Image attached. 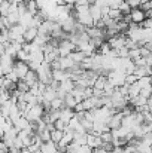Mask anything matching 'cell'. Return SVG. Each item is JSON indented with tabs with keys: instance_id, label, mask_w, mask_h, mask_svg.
I'll use <instances>...</instances> for the list:
<instances>
[{
	"instance_id": "cell-1",
	"label": "cell",
	"mask_w": 152,
	"mask_h": 153,
	"mask_svg": "<svg viewBox=\"0 0 152 153\" xmlns=\"http://www.w3.org/2000/svg\"><path fill=\"white\" fill-rule=\"evenodd\" d=\"M43 113H45V110H43L42 104H34L24 116H25L30 122H36V120H39V119L43 116Z\"/></svg>"
},
{
	"instance_id": "cell-2",
	"label": "cell",
	"mask_w": 152,
	"mask_h": 153,
	"mask_svg": "<svg viewBox=\"0 0 152 153\" xmlns=\"http://www.w3.org/2000/svg\"><path fill=\"white\" fill-rule=\"evenodd\" d=\"M128 16H130V21H131V22H136V24H140V22L146 18L145 12H143L140 7H131L130 12H128Z\"/></svg>"
},
{
	"instance_id": "cell-3",
	"label": "cell",
	"mask_w": 152,
	"mask_h": 153,
	"mask_svg": "<svg viewBox=\"0 0 152 153\" xmlns=\"http://www.w3.org/2000/svg\"><path fill=\"white\" fill-rule=\"evenodd\" d=\"M60 25H61L63 31H66V33H73L75 25H76V18H75L73 15H69L67 18H64L63 21H60Z\"/></svg>"
},
{
	"instance_id": "cell-4",
	"label": "cell",
	"mask_w": 152,
	"mask_h": 153,
	"mask_svg": "<svg viewBox=\"0 0 152 153\" xmlns=\"http://www.w3.org/2000/svg\"><path fill=\"white\" fill-rule=\"evenodd\" d=\"M13 58L12 56H9V55H6V53H3L1 56H0V65H1V70H3V74H7L12 68H13Z\"/></svg>"
},
{
	"instance_id": "cell-5",
	"label": "cell",
	"mask_w": 152,
	"mask_h": 153,
	"mask_svg": "<svg viewBox=\"0 0 152 153\" xmlns=\"http://www.w3.org/2000/svg\"><path fill=\"white\" fill-rule=\"evenodd\" d=\"M12 70L16 73L18 79H22L30 68H28L27 62H24V61H16V62H13V68H12Z\"/></svg>"
},
{
	"instance_id": "cell-6",
	"label": "cell",
	"mask_w": 152,
	"mask_h": 153,
	"mask_svg": "<svg viewBox=\"0 0 152 153\" xmlns=\"http://www.w3.org/2000/svg\"><path fill=\"white\" fill-rule=\"evenodd\" d=\"M58 61V65H60V70H70L72 67L76 65V62L67 55V56H58L57 58Z\"/></svg>"
},
{
	"instance_id": "cell-7",
	"label": "cell",
	"mask_w": 152,
	"mask_h": 153,
	"mask_svg": "<svg viewBox=\"0 0 152 153\" xmlns=\"http://www.w3.org/2000/svg\"><path fill=\"white\" fill-rule=\"evenodd\" d=\"M101 138L99 135L93 134V132H87V144L91 147V149H96V147H101Z\"/></svg>"
},
{
	"instance_id": "cell-8",
	"label": "cell",
	"mask_w": 152,
	"mask_h": 153,
	"mask_svg": "<svg viewBox=\"0 0 152 153\" xmlns=\"http://www.w3.org/2000/svg\"><path fill=\"white\" fill-rule=\"evenodd\" d=\"M36 36H37V28H34V27H28V28H25V31L22 33L24 42H33Z\"/></svg>"
},
{
	"instance_id": "cell-9",
	"label": "cell",
	"mask_w": 152,
	"mask_h": 153,
	"mask_svg": "<svg viewBox=\"0 0 152 153\" xmlns=\"http://www.w3.org/2000/svg\"><path fill=\"white\" fill-rule=\"evenodd\" d=\"M52 79H55L57 82H63V80L69 79V71L67 70L55 68V70H52Z\"/></svg>"
},
{
	"instance_id": "cell-10",
	"label": "cell",
	"mask_w": 152,
	"mask_h": 153,
	"mask_svg": "<svg viewBox=\"0 0 152 153\" xmlns=\"http://www.w3.org/2000/svg\"><path fill=\"white\" fill-rule=\"evenodd\" d=\"M73 114H75V111H73L72 108L63 107V108H60V117H58V119H61L64 123H67V122L73 117Z\"/></svg>"
},
{
	"instance_id": "cell-11",
	"label": "cell",
	"mask_w": 152,
	"mask_h": 153,
	"mask_svg": "<svg viewBox=\"0 0 152 153\" xmlns=\"http://www.w3.org/2000/svg\"><path fill=\"white\" fill-rule=\"evenodd\" d=\"M22 80L28 85V86H33V85H36L37 83V74H36V71H33V70H28L27 71V74L22 77Z\"/></svg>"
},
{
	"instance_id": "cell-12",
	"label": "cell",
	"mask_w": 152,
	"mask_h": 153,
	"mask_svg": "<svg viewBox=\"0 0 152 153\" xmlns=\"http://www.w3.org/2000/svg\"><path fill=\"white\" fill-rule=\"evenodd\" d=\"M42 153H57V144L52 143V141H45L40 144V149H39Z\"/></svg>"
},
{
	"instance_id": "cell-13",
	"label": "cell",
	"mask_w": 152,
	"mask_h": 153,
	"mask_svg": "<svg viewBox=\"0 0 152 153\" xmlns=\"http://www.w3.org/2000/svg\"><path fill=\"white\" fill-rule=\"evenodd\" d=\"M73 88H75V82H73L72 79H66V80H63V82L58 83V89L64 91L66 94H69Z\"/></svg>"
},
{
	"instance_id": "cell-14",
	"label": "cell",
	"mask_w": 152,
	"mask_h": 153,
	"mask_svg": "<svg viewBox=\"0 0 152 153\" xmlns=\"http://www.w3.org/2000/svg\"><path fill=\"white\" fill-rule=\"evenodd\" d=\"M88 12H90V15H91V18H93L94 22L99 21L101 18V9L99 6H96V4H90L88 6Z\"/></svg>"
},
{
	"instance_id": "cell-15",
	"label": "cell",
	"mask_w": 152,
	"mask_h": 153,
	"mask_svg": "<svg viewBox=\"0 0 152 153\" xmlns=\"http://www.w3.org/2000/svg\"><path fill=\"white\" fill-rule=\"evenodd\" d=\"M24 1H25V9H27V12H28L30 15H36L37 10H39L36 0H24Z\"/></svg>"
},
{
	"instance_id": "cell-16",
	"label": "cell",
	"mask_w": 152,
	"mask_h": 153,
	"mask_svg": "<svg viewBox=\"0 0 152 153\" xmlns=\"http://www.w3.org/2000/svg\"><path fill=\"white\" fill-rule=\"evenodd\" d=\"M133 74H136L137 77H143V76H151V67H148V65L136 67V70H134V73H133Z\"/></svg>"
},
{
	"instance_id": "cell-17",
	"label": "cell",
	"mask_w": 152,
	"mask_h": 153,
	"mask_svg": "<svg viewBox=\"0 0 152 153\" xmlns=\"http://www.w3.org/2000/svg\"><path fill=\"white\" fill-rule=\"evenodd\" d=\"M55 97H57V91H55V89H52L49 85H46V89L43 91L42 98H43V100H46V101H52Z\"/></svg>"
},
{
	"instance_id": "cell-18",
	"label": "cell",
	"mask_w": 152,
	"mask_h": 153,
	"mask_svg": "<svg viewBox=\"0 0 152 153\" xmlns=\"http://www.w3.org/2000/svg\"><path fill=\"white\" fill-rule=\"evenodd\" d=\"M107 16L112 18V19H115V21H119V19H122L124 15L119 12L118 7H109V10H107Z\"/></svg>"
},
{
	"instance_id": "cell-19",
	"label": "cell",
	"mask_w": 152,
	"mask_h": 153,
	"mask_svg": "<svg viewBox=\"0 0 152 153\" xmlns=\"http://www.w3.org/2000/svg\"><path fill=\"white\" fill-rule=\"evenodd\" d=\"M7 13H10V1L1 0L0 1V16H6Z\"/></svg>"
},
{
	"instance_id": "cell-20",
	"label": "cell",
	"mask_w": 152,
	"mask_h": 153,
	"mask_svg": "<svg viewBox=\"0 0 152 153\" xmlns=\"http://www.w3.org/2000/svg\"><path fill=\"white\" fill-rule=\"evenodd\" d=\"M69 56H70V58H72V59H73L76 64H81V62H82V59L85 58V53L75 49V51H72L70 53H69Z\"/></svg>"
},
{
	"instance_id": "cell-21",
	"label": "cell",
	"mask_w": 152,
	"mask_h": 153,
	"mask_svg": "<svg viewBox=\"0 0 152 153\" xmlns=\"http://www.w3.org/2000/svg\"><path fill=\"white\" fill-rule=\"evenodd\" d=\"M127 86H128V98L139 95V92H140V88H139L137 82H134V83H131V85H127Z\"/></svg>"
},
{
	"instance_id": "cell-22",
	"label": "cell",
	"mask_w": 152,
	"mask_h": 153,
	"mask_svg": "<svg viewBox=\"0 0 152 153\" xmlns=\"http://www.w3.org/2000/svg\"><path fill=\"white\" fill-rule=\"evenodd\" d=\"M73 141L78 143L79 146L87 144V134H79V132H75L73 131Z\"/></svg>"
},
{
	"instance_id": "cell-23",
	"label": "cell",
	"mask_w": 152,
	"mask_h": 153,
	"mask_svg": "<svg viewBox=\"0 0 152 153\" xmlns=\"http://www.w3.org/2000/svg\"><path fill=\"white\" fill-rule=\"evenodd\" d=\"M49 105H51V108H54V110H60V108L64 107V101H63V98L55 97L52 101H49Z\"/></svg>"
},
{
	"instance_id": "cell-24",
	"label": "cell",
	"mask_w": 152,
	"mask_h": 153,
	"mask_svg": "<svg viewBox=\"0 0 152 153\" xmlns=\"http://www.w3.org/2000/svg\"><path fill=\"white\" fill-rule=\"evenodd\" d=\"M63 101H64V107H67V108H72V110H73V107L76 105L75 98H73L70 94H66V97L63 98Z\"/></svg>"
},
{
	"instance_id": "cell-25",
	"label": "cell",
	"mask_w": 152,
	"mask_h": 153,
	"mask_svg": "<svg viewBox=\"0 0 152 153\" xmlns=\"http://www.w3.org/2000/svg\"><path fill=\"white\" fill-rule=\"evenodd\" d=\"M6 19H7V22H9L10 25H15V24H18V21H19V15H18L16 12H10V13L6 15Z\"/></svg>"
},
{
	"instance_id": "cell-26",
	"label": "cell",
	"mask_w": 152,
	"mask_h": 153,
	"mask_svg": "<svg viewBox=\"0 0 152 153\" xmlns=\"http://www.w3.org/2000/svg\"><path fill=\"white\" fill-rule=\"evenodd\" d=\"M63 132H64V131H60V129H54V131H51V141L57 144V143L61 140Z\"/></svg>"
},
{
	"instance_id": "cell-27",
	"label": "cell",
	"mask_w": 152,
	"mask_h": 153,
	"mask_svg": "<svg viewBox=\"0 0 152 153\" xmlns=\"http://www.w3.org/2000/svg\"><path fill=\"white\" fill-rule=\"evenodd\" d=\"M16 58H18V61H24V62H27L28 61V58H30V53L28 52H25L22 48L19 49V51L16 52V55H15Z\"/></svg>"
},
{
	"instance_id": "cell-28",
	"label": "cell",
	"mask_w": 152,
	"mask_h": 153,
	"mask_svg": "<svg viewBox=\"0 0 152 153\" xmlns=\"http://www.w3.org/2000/svg\"><path fill=\"white\" fill-rule=\"evenodd\" d=\"M16 89H18L19 92H27V91L30 89V86H28V85H27V83H25L22 79H19V80L16 82Z\"/></svg>"
},
{
	"instance_id": "cell-29",
	"label": "cell",
	"mask_w": 152,
	"mask_h": 153,
	"mask_svg": "<svg viewBox=\"0 0 152 153\" xmlns=\"http://www.w3.org/2000/svg\"><path fill=\"white\" fill-rule=\"evenodd\" d=\"M118 9H119V12H121L122 15H128V12H130V9H131V7L127 4V1H124V0H122V1L119 3Z\"/></svg>"
},
{
	"instance_id": "cell-30",
	"label": "cell",
	"mask_w": 152,
	"mask_h": 153,
	"mask_svg": "<svg viewBox=\"0 0 152 153\" xmlns=\"http://www.w3.org/2000/svg\"><path fill=\"white\" fill-rule=\"evenodd\" d=\"M81 125L84 126V129L87 131V132H91L93 131V122L91 120H87V119H81Z\"/></svg>"
},
{
	"instance_id": "cell-31",
	"label": "cell",
	"mask_w": 152,
	"mask_h": 153,
	"mask_svg": "<svg viewBox=\"0 0 152 153\" xmlns=\"http://www.w3.org/2000/svg\"><path fill=\"white\" fill-rule=\"evenodd\" d=\"M99 137L101 138L103 143H112V134H110V131H104V132H101Z\"/></svg>"
},
{
	"instance_id": "cell-32",
	"label": "cell",
	"mask_w": 152,
	"mask_h": 153,
	"mask_svg": "<svg viewBox=\"0 0 152 153\" xmlns=\"http://www.w3.org/2000/svg\"><path fill=\"white\" fill-rule=\"evenodd\" d=\"M37 135L40 137V140H42L43 143H45V141H49V140H51V131H48L46 128H45L42 132H39Z\"/></svg>"
},
{
	"instance_id": "cell-33",
	"label": "cell",
	"mask_w": 152,
	"mask_h": 153,
	"mask_svg": "<svg viewBox=\"0 0 152 153\" xmlns=\"http://www.w3.org/2000/svg\"><path fill=\"white\" fill-rule=\"evenodd\" d=\"M151 91H152V89H151V85H148V86L142 88L139 94H140V95H143L145 98H151Z\"/></svg>"
},
{
	"instance_id": "cell-34",
	"label": "cell",
	"mask_w": 152,
	"mask_h": 153,
	"mask_svg": "<svg viewBox=\"0 0 152 153\" xmlns=\"http://www.w3.org/2000/svg\"><path fill=\"white\" fill-rule=\"evenodd\" d=\"M99 49H100V53H101V55H107V52L110 51V46H109V43H107V42H103V43L100 45V48H99Z\"/></svg>"
},
{
	"instance_id": "cell-35",
	"label": "cell",
	"mask_w": 152,
	"mask_h": 153,
	"mask_svg": "<svg viewBox=\"0 0 152 153\" xmlns=\"http://www.w3.org/2000/svg\"><path fill=\"white\" fill-rule=\"evenodd\" d=\"M139 25H140L142 28H152V18H145Z\"/></svg>"
},
{
	"instance_id": "cell-36",
	"label": "cell",
	"mask_w": 152,
	"mask_h": 153,
	"mask_svg": "<svg viewBox=\"0 0 152 153\" xmlns=\"http://www.w3.org/2000/svg\"><path fill=\"white\" fill-rule=\"evenodd\" d=\"M54 126H55V129H60V131H64V129H66V123H64L61 119H57V120L54 122Z\"/></svg>"
},
{
	"instance_id": "cell-37",
	"label": "cell",
	"mask_w": 152,
	"mask_h": 153,
	"mask_svg": "<svg viewBox=\"0 0 152 153\" xmlns=\"http://www.w3.org/2000/svg\"><path fill=\"white\" fill-rule=\"evenodd\" d=\"M4 76H6V77H7L9 80H12V82H15V83H16V82L19 80V79H18V76H16V73H15L13 70H10V71H9L7 74H4Z\"/></svg>"
},
{
	"instance_id": "cell-38",
	"label": "cell",
	"mask_w": 152,
	"mask_h": 153,
	"mask_svg": "<svg viewBox=\"0 0 152 153\" xmlns=\"http://www.w3.org/2000/svg\"><path fill=\"white\" fill-rule=\"evenodd\" d=\"M136 56H140V52L139 48H133V49H128V58H136Z\"/></svg>"
},
{
	"instance_id": "cell-39",
	"label": "cell",
	"mask_w": 152,
	"mask_h": 153,
	"mask_svg": "<svg viewBox=\"0 0 152 153\" xmlns=\"http://www.w3.org/2000/svg\"><path fill=\"white\" fill-rule=\"evenodd\" d=\"M118 56H119V58H127V56H128V49H127L125 46L119 48V49H118Z\"/></svg>"
},
{
	"instance_id": "cell-40",
	"label": "cell",
	"mask_w": 152,
	"mask_h": 153,
	"mask_svg": "<svg viewBox=\"0 0 152 153\" xmlns=\"http://www.w3.org/2000/svg\"><path fill=\"white\" fill-rule=\"evenodd\" d=\"M0 149H1V150H6V152L9 150V147H7V144H6V143H4L3 140H0ZM7 153H9V152H7Z\"/></svg>"
},
{
	"instance_id": "cell-41",
	"label": "cell",
	"mask_w": 152,
	"mask_h": 153,
	"mask_svg": "<svg viewBox=\"0 0 152 153\" xmlns=\"http://www.w3.org/2000/svg\"><path fill=\"white\" fill-rule=\"evenodd\" d=\"M75 4H88V0H75Z\"/></svg>"
},
{
	"instance_id": "cell-42",
	"label": "cell",
	"mask_w": 152,
	"mask_h": 153,
	"mask_svg": "<svg viewBox=\"0 0 152 153\" xmlns=\"http://www.w3.org/2000/svg\"><path fill=\"white\" fill-rule=\"evenodd\" d=\"M46 129H48V131H54V129H55L54 123H46Z\"/></svg>"
},
{
	"instance_id": "cell-43",
	"label": "cell",
	"mask_w": 152,
	"mask_h": 153,
	"mask_svg": "<svg viewBox=\"0 0 152 153\" xmlns=\"http://www.w3.org/2000/svg\"><path fill=\"white\" fill-rule=\"evenodd\" d=\"M3 53H4V45H3V43H0V56H1Z\"/></svg>"
},
{
	"instance_id": "cell-44",
	"label": "cell",
	"mask_w": 152,
	"mask_h": 153,
	"mask_svg": "<svg viewBox=\"0 0 152 153\" xmlns=\"http://www.w3.org/2000/svg\"><path fill=\"white\" fill-rule=\"evenodd\" d=\"M64 4H75V0H63Z\"/></svg>"
},
{
	"instance_id": "cell-45",
	"label": "cell",
	"mask_w": 152,
	"mask_h": 153,
	"mask_svg": "<svg viewBox=\"0 0 152 153\" xmlns=\"http://www.w3.org/2000/svg\"><path fill=\"white\" fill-rule=\"evenodd\" d=\"M3 28H6V27H4V24H3V18L0 16V30H3Z\"/></svg>"
},
{
	"instance_id": "cell-46",
	"label": "cell",
	"mask_w": 152,
	"mask_h": 153,
	"mask_svg": "<svg viewBox=\"0 0 152 153\" xmlns=\"http://www.w3.org/2000/svg\"><path fill=\"white\" fill-rule=\"evenodd\" d=\"M12 3H15V4H18V3H21V1H24V0H10Z\"/></svg>"
},
{
	"instance_id": "cell-47",
	"label": "cell",
	"mask_w": 152,
	"mask_h": 153,
	"mask_svg": "<svg viewBox=\"0 0 152 153\" xmlns=\"http://www.w3.org/2000/svg\"><path fill=\"white\" fill-rule=\"evenodd\" d=\"M1 76H4V74H3V70H1V65H0V77Z\"/></svg>"
},
{
	"instance_id": "cell-48",
	"label": "cell",
	"mask_w": 152,
	"mask_h": 153,
	"mask_svg": "<svg viewBox=\"0 0 152 153\" xmlns=\"http://www.w3.org/2000/svg\"><path fill=\"white\" fill-rule=\"evenodd\" d=\"M0 153H7V152H6V150H1V149H0Z\"/></svg>"
},
{
	"instance_id": "cell-49",
	"label": "cell",
	"mask_w": 152,
	"mask_h": 153,
	"mask_svg": "<svg viewBox=\"0 0 152 153\" xmlns=\"http://www.w3.org/2000/svg\"><path fill=\"white\" fill-rule=\"evenodd\" d=\"M143 1H145V0H143Z\"/></svg>"
},
{
	"instance_id": "cell-50",
	"label": "cell",
	"mask_w": 152,
	"mask_h": 153,
	"mask_svg": "<svg viewBox=\"0 0 152 153\" xmlns=\"http://www.w3.org/2000/svg\"><path fill=\"white\" fill-rule=\"evenodd\" d=\"M0 91H1V89H0Z\"/></svg>"
}]
</instances>
